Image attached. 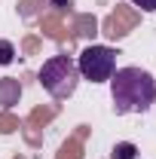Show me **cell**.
Wrapping results in <instances>:
<instances>
[{
    "label": "cell",
    "mask_w": 156,
    "mask_h": 159,
    "mask_svg": "<svg viewBox=\"0 0 156 159\" xmlns=\"http://www.w3.org/2000/svg\"><path fill=\"white\" fill-rule=\"evenodd\" d=\"M110 83V98H113V110L119 116L126 113H144L156 104V80L150 70L144 67H117Z\"/></svg>",
    "instance_id": "cell-1"
},
{
    "label": "cell",
    "mask_w": 156,
    "mask_h": 159,
    "mask_svg": "<svg viewBox=\"0 0 156 159\" xmlns=\"http://www.w3.org/2000/svg\"><path fill=\"white\" fill-rule=\"evenodd\" d=\"M37 80L55 101H64V98H71L77 92V86H80L83 77H80L77 58H71V55H52V58L43 61Z\"/></svg>",
    "instance_id": "cell-2"
},
{
    "label": "cell",
    "mask_w": 156,
    "mask_h": 159,
    "mask_svg": "<svg viewBox=\"0 0 156 159\" xmlns=\"http://www.w3.org/2000/svg\"><path fill=\"white\" fill-rule=\"evenodd\" d=\"M117 49H110V46H86L83 52H80L77 58V67H80V77L89 80V83H107V80L113 77V70H117Z\"/></svg>",
    "instance_id": "cell-3"
},
{
    "label": "cell",
    "mask_w": 156,
    "mask_h": 159,
    "mask_svg": "<svg viewBox=\"0 0 156 159\" xmlns=\"http://www.w3.org/2000/svg\"><path fill=\"white\" fill-rule=\"evenodd\" d=\"M110 159H138V147L132 141H119L117 147L110 150Z\"/></svg>",
    "instance_id": "cell-4"
},
{
    "label": "cell",
    "mask_w": 156,
    "mask_h": 159,
    "mask_svg": "<svg viewBox=\"0 0 156 159\" xmlns=\"http://www.w3.org/2000/svg\"><path fill=\"white\" fill-rule=\"evenodd\" d=\"M12 58H16V46L9 40H0V64H12Z\"/></svg>",
    "instance_id": "cell-5"
},
{
    "label": "cell",
    "mask_w": 156,
    "mask_h": 159,
    "mask_svg": "<svg viewBox=\"0 0 156 159\" xmlns=\"http://www.w3.org/2000/svg\"><path fill=\"white\" fill-rule=\"evenodd\" d=\"M138 9H144V12H156V0H132Z\"/></svg>",
    "instance_id": "cell-6"
},
{
    "label": "cell",
    "mask_w": 156,
    "mask_h": 159,
    "mask_svg": "<svg viewBox=\"0 0 156 159\" xmlns=\"http://www.w3.org/2000/svg\"><path fill=\"white\" fill-rule=\"evenodd\" d=\"M55 3H71V0H55Z\"/></svg>",
    "instance_id": "cell-7"
}]
</instances>
